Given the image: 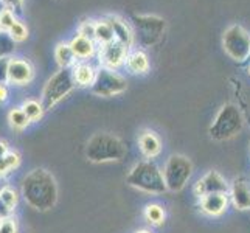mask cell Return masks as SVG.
I'll return each mask as SVG.
<instances>
[{"label":"cell","instance_id":"1","mask_svg":"<svg viewBox=\"0 0 250 233\" xmlns=\"http://www.w3.org/2000/svg\"><path fill=\"white\" fill-rule=\"evenodd\" d=\"M22 196L34 210L47 212L58 201V185L55 177L44 168L33 169L22 182Z\"/></svg>","mask_w":250,"mask_h":233},{"label":"cell","instance_id":"2","mask_svg":"<svg viewBox=\"0 0 250 233\" xmlns=\"http://www.w3.org/2000/svg\"><path fill=\"white\" fill-rule=\"evenodd\" d=\"M126 149L118 137L112 134H97L87 142L85 155L90 162L104 163V162H118L125 157Z\"/></svg>","mask_w":250,"mask_h":233},{"label":"cell","instance_id":"3","mask_svg":"<svg viewBox=\"0 0 250 233\" xmlns=\"http://www.w3.org/2000/svg\"><path fill=\"white\" fill-rule=\"evenodd\" d=\"M126 182L137 190L152 194H160L168 190L165 179H163V172H160V169L151 162L137 163L126 177Z\"/></svg>","mask_w":250,"mask_h":233},{"label":"cell","instance_id":"4","mask_svg":"<svg viewBox=\"0 0 250 233\" xmlns=\"http://www.w3.org/2000/svg\"><path fill=\"white\" fill-rule=\"evenodd\" d=\"M75 80L72 68H59V70L47 81L44 90L41 95V103L45 110L51 109L58 105L62 98H65L68 93L75 89Z\"/></svg>","mask_w":250,"mask_h":233},{"label":"cell","instance_id":"5","mask_svg":"<svg viewBox=\"0 0 250 233\" xmlns=\"http://www.w3.org/2000/svg\"><path fill=\"white\" fill-rule=\"evenodd\" d=\"M241 127H243V117H241L238 107L233 105H226L213 122L210 135L216 140L230 139L241 131Z\"/></svg>","mask_w":250,"mask_h":233},{"label":"cell","instance_id":"6","mask_svg":"<svg viewBox=\"0 0 250 233\" xmlns=\"http://www.w3.org/2000/svg\"><path fill=\"white\" fill-rule=\"evenodd\" d=\"M226 53L238 63H243L250 56V33L241 25H231L222 38Z\"/></svg>","mask_w":250,"mask_h":233},{"label":"cell","instance_id":"7","mask_svg":"<svg viewBox=\"0 0 250 233\" xmlns=\"http://www.w3.org/2000/svg\"><path fill=\"white\" fill-rule=\"evenodd\" d=\"M132 33L143 45H154L165 33V21L157 16H134Z\"/></svg>","mask_w":250,"mask_h":233},{"label":"cell","instance_id":"8","mask_svg":"<svg viewBox=\"0 0 250 233\" xmlns=\"http://www.w3.org/2000/svg\"><path fill=\"white\" fill-rule=\"evenodd\" d=\"M191 162L185 155H171L165 165V169H163V179H165L167 188L171 191H180L191 176Z\"/></svg>","mask_w":250,"mask_h":233},{"label":"cell","instance_id":"9","mask_svg":"<svg viewBox=\"0 0 250 233\" xmlns=\"http://www.w3.org/2000/svg\"><path fill=\"white\" fill-rule=\"evenodd\" d=\"M127 87L126 80L118 75L115 70L101 67L97 72V78L92 84V92L98 97H114V95L123 93Z\"/></svg>","mask_w":250,"mask_h":233},{"label":"cell","instance_id":"10","mask_svg":"<svg viewBox=\"0 0 250 233\" xmlns=\"http://www.w3.org/2000/svg\"><path fill=\"white\" fill-rule=\"evenodd\" d=\"M127 53H129V47L115 39L110 44L100 47V64L101 67L117 70L118 67H122L126 63Z\"/></svg>","mask_w":250,"mask_h":233},{"label":"cell","instance_id":"11","mask_svg":"<svg viewBox=\"0 0 250 233\" xmlns=\"http://www.w3.org/2000/svg\"><path fill=\"white\" fill-rule=\"evenodd\" d=\"M34 78V67L30 61L23 58H13L10 64V72H8V84L14 85H25L33 81Z\"/></svg>","mask_w":250,"mask_h":233},{"label":"cell","instance_id":"12","mask_svg":"<svg viewBox=\"0 0 250 233\" xmlns=\"http://www.w3.org/2000/svg\"><path fill=\"white\" fill-rule=\"evenodd\" d=\"M194 193L201 197L205 194H211V193H227V184L219 172L210 171L208 174L204 176L199 182L196 184Z\"/></svg>","mask_w":250,"mask_h":233},{"label":"cell","instance_id":"13","mask_svg":"<svg viewBox=\"0 0 250 233\" xmlns=\"http://www.w3.org/2000/svg\"><path fill=\"white\" fill-rule=\"evenodd\" d=\"M227 193H211L201 197V209L205 214L219 216L227 209Z\"/></svg>","mask_w":250,"mask_h":233},{"label":"cell","instance_id":"14","mask_svg":"<svg viewBox=\"0 0 250 233\" xmlns=\"http://www.w3.org/2000/svg\"><path fill=\"white\" fill-rule=\"evenodd\" d=\"M19 202V194L11 187H3L0 190V219L11 218Z\"/></svg>","mask_w":250,"mask_h":233},{"label":"cell","instance_id":"15","mask_svg":"<svg viewBox=\"0 0 250 233\" xmlns=\"http://www.w3.org/2000/svg\"><path fill=\"white\" fill-rule=\"evenodd\" d=\"M72 72H73V80L76 84L81 85V87H87V85L92 87L98 70H95V67L89 63H80L78 61L72 67Z\"/></svg>","mask_w":250,"mask_h":233},{"label":"cell","instance_id":"16","mask_svg":"<svg viewBox=\"0 0 250 233\" xmlns=\"http://www.w3.org/2000/svg\"><path fill=\"white\" fill-rule=\"evenodd\" d=\"M231 201L239 210L250 209V187L246 180H235L233 187H231Z\"/></svg>","mask_w":250,"mask_h":233},{"label":"cell","instance_id":"17","mask_svg":"<svg viewBox=\"0 0 250 233\" xmlns=\"http://www.w3.org/2000/svg\"><path fill=\"white\" fill-rule=\"evenodd\" d=\"M70 47L73 50L75 56L78 58V61L92 58L95 55V50H97V47H95V41L83 38V36H80V34H76V36L72 39Z\"/></svg>","mask_w":250,"mask_h":233},{"label":"cell","instance_id":"18","mask_svg":"<svg viewBox=\"0 0 250 233\" xmlns=\"http://www.w3.org/2000/svg\"><path fill=\"white\" fill-rule=\"evenodd\" d=\"M125 64L132 73H146L149 68V59H148V55H146L145 51L132 50L127 53Z\"/></svg>","mask_w":250,"mask_h":233},{"label":"cell","instance_id":"19","mask_svg":"<svg viewBox=\"0 0 250 233\" xmlns=\"http://www.w3.org/2000/svg\"><path fill=\"white\" fill-rule=\"evenodd\" d=\"M109 23L112 25V28H114V33H115V39L123 42L125 45L131 47L132 42H134V33H132V28L129 27V25L118 19V17H109Z\"/></svg>","mask_w":250,"mask_h":233},{"label":"cell","instance_id":"20","mask_svg":"<svg viewBox=\"0 0 250 233\" xmlns=\"http://www.w3.org/2000/svg\"><path fill=\"white\" fill-rule=\"evenodd\" d=\"M139 143H140L142 152L146 155V157H156L162 149V143L159 140V137L151 131H145L140 135Z\"/></svg>","mask_w":250,"mask_h":233},{"label":"cell","instance_id":"21","mask_svg":"<svg viewBox=\"0 0 250 233\" xmlns=\"http://www.w3.org/2000/svg\"><path fill=\"white\" fill-rule=\"evenodd\" d=\"M55 59H56L59 68H72L76 63H78V58L75 56L70 44H64V42L56 45Z\"/></svg>","mask_w":250,"mask_h":233},{"label":"cell","instance_id":"22","mask_svg":"<svg viewBox=\"0 0 250 233\" xmlns=\"http://www.w3.org/2000/svg\"><path fill=\"white\" fill-rule=\"evenodd\" d=\"M112 41H115V33L109 21H100L97 22V28H95V42L101 47L110 44Z\"/></svg>","mask_w":250,"mask_h":233},{"label":"cell","instance_id":"23","mask_svg":"<svg viewBox=\"0 0 250 233\" xmlns=\"http://www.w3.org/2000/svg\"><path fill=\"white\" fill-rule=\"evenodd\" d=\"M8 123H10V126L14 131H23V129H27L30 126L31 122L28 120L27 114H25L22 107H14L10 110V114H8Z\"/></svg>","mask_w":250,"mask_h":233},{"label":"cell","instance_id":"24","mask_svg":"<svg viewBox=\"0 0 250 233\" xmlns=\"http://www.w3.org/2000/svg\"><path fill=\"white\" fill-rule=\"evenodd\" d=\"M21 165V154L16 151H10L0 159V177H5Z\"/></svg>","mask_w":250,"mask_h":233},{"label":"cell","instance_id":"25","mask_svg":"<svg viewBox=\"0 0 250 233\" xmlns=\"http://www.w3.org/2000/svg\"><path fill=\"white\" fill-rule=\"evenodd\" d=\"M23 109V112L27 114L28 120L31 123L34 122H39V120L42 118V115H44V106H42V103L36 101V100H25L23 105L21 106Z\"/></svg>","mask_w":250,"mask_h":233},{"label":"cell","instance_id":"26","mask_svg":"<svg viewBox=\"0 0 250 233\" xmlns=\"http://www.w3.org/2000/svg\"><path fill=\"white\" fill-rule=\"evenodd\" d=\"M145 214H146V219H148L151 224H156V226L162 224L163 219H165V212H163L160 205H156V204H151L146 207Z\"/></svg>","mask_w":250,"mask_h":233},{"label":"cell","instance_id":"27","mask_svg":"<svg viewBox=\"0 0 250 233\" xmlns=\"http://www.w3.org/2000/svg\"><path fill=\"white\" fill-rule=\"evenodd\" d=\"M8 36L11 38V41L14 42V44H16V42H23V41H27V38H28V30L22 22L16 21L14 25L10 28V31H8Z\"/></svg>","mask_w":250,"mask_h":233},{"label":"cell","instance_id":"28","mask_svg":"<svg viewBox=\"0 0 250 233\" xmlns=\"http://www.w3.org/2000/svg\"><path fill=\"white\" fill-rule=\"evenodd\" d=\"M17 19L14 17V13L11 10H8V8H3V10H0V31L2 33H8L10 28L14 25Z\"/></svg>","mask_w":250,"mask_h":233},{"label":"cell","instance_id":"29","mask_svg":"<svg viewBox=\"0 0 250 233\" xmlns=\"http://www.w3.org/2000/svg\"><path fill=\"white\" fill-rule=\"evenodd\" d=\"M95 28H97V22H93V21H84L80 25L78 34H80V36H83V38H87L90 41H95Z\"/></svg>","mask_w":250,"mask_h":233},{"label":"cell","instance_id":"30","mask_svg":"<svg viewBox=\"0 0 250 233\" xmlns=\"http://www.w3.org/2000/svg\"><path fill=\"white\" fill-rule=\"evenodd\" d=\"M11 56H0V83L8 84V72H10Z\"/></svg>","mask_w":250,"mask_h":233},{"label":"cell","instance_id":"31","mask_svg":"<svg viewBox=\"0 0 250 233\" xmlns=\"http://www.w3.org/2000/svg\"><path fill=\"white\" fill-rule=\"evenodd\" d=\"M0 233H19V227H17V222L13 216L0 219Z\"/></svg>","mask_w":250,"mask_h":233},{"label":"cell","instance_id":"32","mask_svg":"<svg viewBox=\"0 0 250 233\" xmlns=\"http://www.w3.org/2000/svg\"><path fill=\"white\" fill-rule=\"evenodd\" d=\"M14 42L8 36V33H0V56H6L8 51L11 50Z\"/></svg>","mask_w":250,"mask_h":233},{"label":"cell","instance_id":"33","mask_svg":"<svg viewBox=\"0 0 250 233\" xmlns=\"http://www.w3.org/2000/svg\"><path fill=\"white\" fill-rule=\"evenodd\" d=\"M2 2H3L5 8L11 10L13 13L22 10V5H23V0H2Z\"/></svg>","mask_w":250,"mask_h":233},{"label":"cell","instance_id":"34","mask_svg":"<svg viewBox=\"0 0 250 233\" xmlns=\"http://www.w3.org/2000/svg\"><path fill=\"white\" fill-rule=\"evenodd\" d=\"M8 97H10V92H8V87L5 83H0V105L6 103Z\"/></svg>","mask_w":250,"mask_h":233},{"label":"cell","instance_id":"35","mask_svg":"<svg viewBox=\"0 0 250 233\" xmlns=\"http://www.w3.org/2000/svg\"><path fill=\"white\" fill-rule=\"evenodd\" d=\"M10 152V148H8V143L5 140H0V159L3 157L5 154Z\"/></svg>","mask_w":250,"mask_h":233},{"label":"cell","instance_id":"36","mask_svg":"<svg viewBox=\"0 0 250 233\" xmlns=\"http://www.w3.org/2000/svg\"><path fill=\"white\" fill-rule=\"evenodd\" d=\"M2 179H3V177H0V190H2V188L5 187V185H3V182H2Z\"/></svg>","mask_w":250,"mask_h":233},{"label":"cell","instance_id":"37","mask_svg":"<svg viewBox=\"0 0 250 233\" xmlns=\"http://www.w3.org/2000/svg\"><path fill=\"white\" fill-rule=\"evenodd\" d=\"M137 233H151V232H148V230H140V232H137Z\"/></svg>","mask_w":250,"mask_h":233},{"label":"cell","instance_id":"38","mask_svg":"<svg viewBox=\"0 0 250 233\" xmlns=\"http://www.w3.org/2000/svg\"><path fill=\"white\" fill-rule=\"evenodd\" d=\"M249 72H250V67H249Z\"/></svg>","mask_w":250,"mask_h":233},{"label":"cell","instance_id":"39","mask_svg":"<svg viewBox=\"0 0 250 233\" xmlns=\"http://www.w3.org/2000/svg\"><path fill=\"white\" fill-rule=\"evenodd\" d=\"M0 33H2V31H0Z\"/></svg>","mask_w":250,"mask_h":233}]
</instances>
